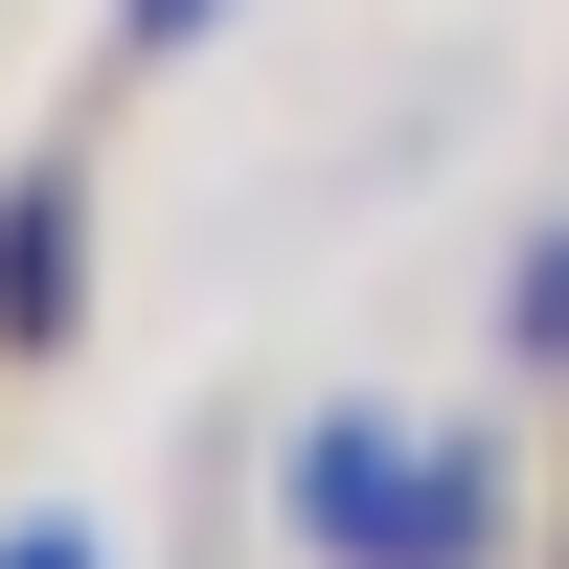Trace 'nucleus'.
Masks as SVG:
<instances>
[{
  "instance_id": "obj_1",
  "label": "nucleus",
  "mask_w": 569,
  "mask_h": 569,
  "mask_svg": "<svg viewBox=\"0 0 569 569\" xmlns=\"http://www.w3.org/2000/svg\"><path fill=\"white\" fill-rule=\"evenodd\" d=\"M273 501H297L319 569H501V456L410 433V410H319V433L273 456Z\"/></svg>"
},
{
  "instance_id": "obj_2",
  "label": "nucleus",
  "mask_w": 569,
  "mask_h": 569,
  "mask_svg": "<svg viewBox=\"0 0 569 569\" xmlns=\"http://www.w3.org/2000/svg\"><path fill=\"white\" fill-rule=\"evenodd\" d=\"M69 319H91V182L23 160V182H0V365H46Z\"/></svg>"
},
{
  "instance_id": "obj_3",
  "label": "nucleus",
  "mask_w": 569,
  "mask_h": 569,
  "mask_svg": "<svg viewBox=\"0 0 569 569\" xmlns=\"http://www.w3.org/2000/svg\"><path fill=\"white\" fill-rule=\"evenodd\" d=\"M501 342H525V365H569V228H547L525 273H501Z\"/></svg>"
},
{
  "instance_id": "obj_4",
  "label": "nucleus",
  "mask_w": 569,
  "mask_h": 569,
  "mask_svg": "<svg viewBox=\"0 0 569 569\" xmlns=\"http://www.w3.org/2000/svg\"><path fill=\"white\" fill-rule=\"evenodd\" d=\"M114 23H137V46H182V23H228V0H114Z\"/></svg>"
},
{
  "instance_id": "obj_5",
  "label": "nucleus",
  "mask_w": 569,
  "mask_h": 569,
  "mask_svg": "<svg viewBox=\"0 0 569 569\" xmlns=\"http://www.w3.org/2000/svg\"><path fill=\"white\" fill-rule=\"evenodd\" d=\"M0 569H91V525H23V547H0Z\"/></svg>"
}]
</instances>
